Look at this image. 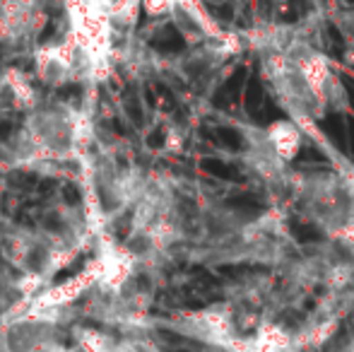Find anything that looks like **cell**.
<instances>
[{
	"label": "cell",
	"instance_id": "obj_5",
	"mask_svg": "<svg viewBox=\"0 0 354 352\" xmlns=\"http://www.w3.org/2000/svg\"><path fill=\"white\" fill-rule=\"evenodd\" d=\"M73 345L82 352H116L121 340H116L111 333H104L92 326H73L71 331Z\"/></svg>",
	"mask_w": 354,
	"mask_h": 352
},
{
	"label": "cell",
	"instance_id": "obj_2",
	"mask_svg": "<svg viewBox=\"0 0 354 352\" xmlns=\"http://www.w3.org/2000/svg\"><path fill=\"white\" fill-rule=\"evenodd\" d=\"M0 102H3V106L24 113H29L32 109H37L41 104L39 102L37 87L17 68H8L3 73V77H0Z\"/></svg>",
	"mask_w": 354,
	"mask_h": 352
},
{
	"label": "cell",
	"instance_id": "obj_1",
	"mask_svg": "<svg viewBox=\"0 0 354 352\" xmlns=\"http://www.w3.org/2000/svg\"><path fill=\"white\" fill-rule=\"evenodd\" d=\"M66 345V326L41 316L22 314L5 326L0 333V350L3 352H37Z\"/></svg>",
	"mask_w": 354,
	"mask_h": 352
},
{
	"label": "cell",
	"instance_id": "obj_3",
	"mask_svg": "<svg viewBox=\"0 0 354 352\" xmlns=\"http://www.w3.org/2000/svg\"><path fill=\"white\" fill-rule=\"evenodd\" d=\"M268 142L282 162H292L304 145V131L297 121H277L266 131Z\"/></svg>",
	"mask_w": 354,
	"mask_h": 352
},
{
	"label": "cell",
	"instance_id": "obj_4",
	"mask_svg": "<svg viewBox=\"0 0 354 352\" xmlns=\"http://www.w3.org/2000/svg\"><path fill=\"white\" fill-rule=\"evenodd\" d=\"M142 0H116L109 10V29H111V39L116 37H131L136 29L138 17H140Z\"/></svg>",
	"mask_w": 354,
	"mask_h": 352
},
{
	"label": "cell",
	"instance_id": "obj_6",
	"mask_svg": "<svg viewBox=\"0 0 354 352\" xmlns=\"http://www.w3.org/2000/svg\"><path fill=\"white\" fill-rule=\"evenodd\" d=\"M174 8H176V0H142L145 15H147V17H152V19L171 17Z\"/></svg>",
	"mask_w": 354,
	"mask_h": 352
}]
</instances>
